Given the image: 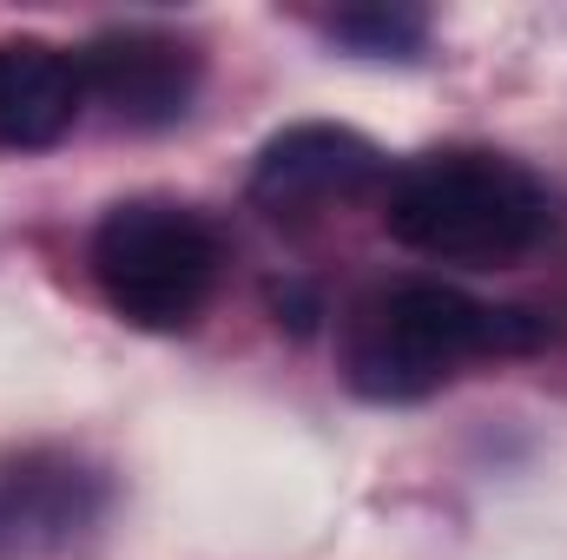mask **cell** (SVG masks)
Wrapping results in <instances>:
<instances>
[{
  "mask_svg": "<svg viewBox=\"0 0 567 560\" xmlns=\"http://www.w3.org/2000/svg\"><path fill=\"white\" fill-rule=\"evenodd\" d=\"M86 106L80 53H60L47 40H0V145L40 152L73 133Z\"/></svg>",
  "mask_w": 567,
  "mask_h": 560,
  "instance_id": "obj_7",
  "label": "cell"
},
{
  "mask_svg": "<svg viewBox=\"0 0 567 560\" xmlns=\"http://www.w3.org/2000/svg\"><path fill=\"white\" fill-rule=\"evenodd\" d=\"M377 178H383V152L363 133L330 126V120H303V126H284L278 139H265L258 165H251V198L271 218H297V211L357 198Z\"/></svg>",
  "mask_w": 567,
  "mask_h": 560,
  "instance_id": "obj_5",
  "label": "cell"
},
{
  "mask_svg": "<svg viewBox=\"0 0 567 560\" xmlns=\"http://www.w3.org/2000/svg\"><path fill=\"white\" fill-rule=\"evenodd\" d=\"M106 515V481L66 455H20L0 468V560L60 554Z\"/></svg>",
  "mask_w": 567,
  "mask_h": 560,
  "instance_id": "obj_6",
  "label": "cell"
},
{
  "mask_svg": "<svg viewBox=\"0 0 567 560\" xmlns=\"http://www.w3.org/2000/svg\"><path fill=\"white\" fill-rule=\"evenodd\" d=\"M93 278L133 330H192L218 283V231L165 198L113 205L93 231Z\"/></svg>",
  "mask_w": 567,
  "mask_h": 560,
  "instance_id": "obj_3",
  "label": "cell"
},
{
  "mask_svg": "<svg viewBox=\"0 0 567 560\" xmlns=\"http://www.w3.org/2000/svg\"><path fill=\"white\" fill-rule=\"evenodd\" d=\"M548 323L515 303H482L455 283H390L357 303L343 330V376L370 403H416L475 356H528Z\"/></svg>",
  "mask_w": 567,
  "mask_h": 560,
  "instance_id": "obj_1",
  "label": "cell"
},
{
  "mask_svg": "<svg viewBox=\"0 0 567 560\" xmlns=\"http://www.w3.org/2000/svg\"><path fill=\"white\" fill-rule=\"evenodd\" d=\"M198 53L172 33H152V27H126V33H100L86 53H80V80H86V100H100L120 126L133 133H158V126H178L198 100Z\"/></svg>",
  "mask_w": 567,
  "mask_h": 560,
  "instance_id": "obj_4",
  "label": "cell"
},
{
  "mask_svg": "<svg viewBox=\"0 0 567 560\" xmlns=\"http://www.w3.org/2000/svg\"><path fill=\"white\" fill-rule=\"evenodd\" d=\"M555 211L535 172L502 152H429L390 178L383 231L442 265H515L548 238Z\"/></svg>",
  "mask_w": 567,
  "mask_h": 560,
  "instance_id": "obj_2",
  "label": "cell"
},
{
  "mask_svg": "<svg viewBox=\"0 0 567 560\" xmlns=\"http://www.w3.org/2000/svg\"><path fill=\"white\" fill-rule=\"evenodd\" d=\"M330 40H343L370 60H416L429 40V20L416 7H350L330 20Z\"/></svg>",
  "mask_w": 567,
  "mask_h": 560,
  "instance_id": "obj_8",
  "label": "cell"
}]
</instances>
